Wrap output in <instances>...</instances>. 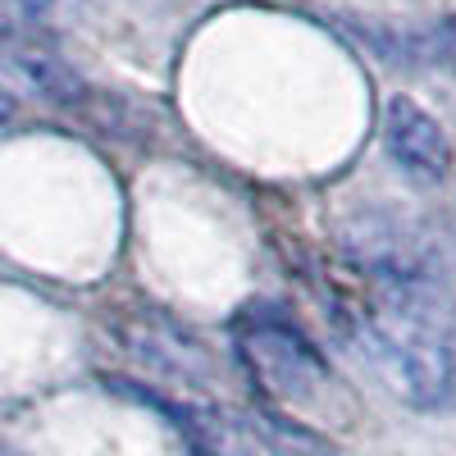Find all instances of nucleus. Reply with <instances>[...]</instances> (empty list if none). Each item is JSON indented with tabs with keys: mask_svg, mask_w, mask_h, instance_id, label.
<instances>
[{
	"mask_svg": "<svg viewBox=\"0 0 456 456\" xmlns=\"http://www.w3.org/2000/svg\"><path fill=\"white\" fill-rule=\"evenodd\" d=\"M356 338L384 388L415 411H434L456 393V338L434 292L406 265H379Z\"/></svg>",
	"mask_w": 456,
	"mask_h": 456,
	"instance_id": "1",
	"label": "nucleus"
},
{
	"mask_svg": "<svg viewBox=\"0 0 456 456\" xmlns=\"http://www.w3.org/2000/svg\"><path fill=\"white\" fill-rule=\"evenodd\" d=\"M384 146L393 165L415 183H443L452 174V142L443 124L411 96H393L384 105Z\"/></svg>",
	"mask_w": 456,
	"mask_h": 456,
	"instance_id": "2",
	"label": "nucleus"
},
{
	"mask_svg": "<svg viewBox=\"0 0 456 456\" xmlns=\"http://www.w3.org/2000/svg\"><path fill=\"white\" fill-rule=\"evenodd\" d=\"M242 352H247L251 370L283 397H292V393L306 397V393H315V384H324V365L315 361V352L283 324H260L247 338Z\"/></svg>",
	"mask_w": 456,
	"mask_h": 456,
	"instance_id": "3",
	"label": "nucleus"
},
{
	"mask_svg": "<svg viewBox=\"0 0 456 456\" xmlns=\"http://www.w3.org/2000/svg\"><path fill=\"white\" fill-rule=\"evenodd\" d=\"M51 10V0H0V28H14V23H32Z\"/></svg>",
	"mask_w": 456,
	"mask_h": 456,
	"instance_id": "4",
	"label": "nucleus"
}]
</instances>
